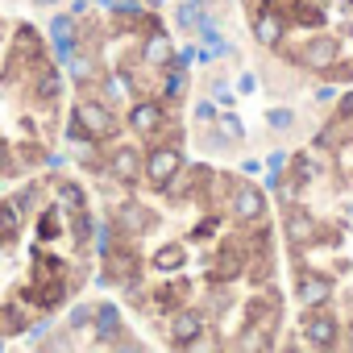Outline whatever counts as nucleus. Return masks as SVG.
Returning a JSON list of instances; mask_svg holds the SVG:
<instances>
[{
  "mask_svg": "<svg viewBox=\"0 0 353 353\" xmlns=\"http://www.w3.org/2000/svg\"><path fill=\"white\" fill-rule=\"evenodd\" d=\"M0 349H5V336H0Z\"/></svg>",
  "mask_w": 353,
  "mask_h": 353,
  "instance_id": "obj_49",
  "label": "nucleus"
},
{
  "mask_svg": "<svg viewBox=\"0 0 353 353\" xmlns=\"http://www.w3.org/2000/svg\"><path fill=\"white\" fill-rule=\"evenodd\" d=\"M299 332H303V341H307L312 349H336V345H341V324H336V316H328L324 307H312V312L299 320Z\"/></svg>",
  "mask_w": 353,
  "mask_h": 353,
  "instance_id": "obj_5",
  "label": "nucleus"
},
{
  "mask_svg": "<svg viewBox=\"0 0 353 353\" xmlns=\"http://www.w3.org/2000/svg\"><path fill=\"white\" fill-rule=\"evenodd\" d=\"M112 233H117V225H96V229H92V245L100 250V258L117 245V237H112Z\"/></svg>",
  "mask_w": 353,
  "mask_h": 353,
  "instance_id": "obj_29",
  "label": "nucleus"
},
{
  "mask_svg": "<svg viewBox=\"0 0 353 353\" xmlns=\"http://www.w3.org/2000/svg\"><path fill=\"white\" fill-rule=\"evenodd\" d=\"M283 162H287V154H283V150H274V154L266 158V170H274V174H283Z\"/></svg>",
  "mask_w": 353,
  "mask_h": 353,
  "instance_id": "obj_40",
  "label": "nucleus"
},
{
  "mask_svg": "<svg viewBox=\"0 0 353 353\" xmlns=\"http://www.w3.org/2000/svg\"><path fill=\"white\" fill-rule=\"evenodd\" d=\"M183 96H188V71L162 67V100H183Z\"/></svg>",
  "mask_w": 353,
  "mask_h": 353,
  "instance_id": "obj_23",
  "label": "nucleus"
},
{
  "mask_svg": "<svg viewBox=\"0 0 353 353\" xmlns=\"http://www.w3.org/2000/svg\"><path fill=\"white\" fill-rule=\"evenodd\" d=\"M283 30H287V21H283L274 9H266V13L254 17V42H258V46H279V42H283Z\"/></svg>",
  "mask_w": 353,
  "mask_h": 353,
  "instance_id": "obj_16",
  "label": "nucleus"
},
{
  "mask_svg": "<svg viewBox=\"0 0 353 353\" xmlns=\"http://www.w3.org/2000/svg\"><path fill=\"white\" fill-rule=\"evenodd\" d=\"M96 83H100V100H104V104H125V100H133V83H129L125 71H108V75H100Z\"/></svg>",
  "mask_w": 353,
  "mask_h": 353,
  "instance_id": "obj_17",
  "label": "nucleus"
},
{
  "mask_svg": "<svg viewBox=\"0 0 353 353\" xmlns=\"http://www.w3.org/2000/svg\"><path fill=\"white\" fill-rule=\"evenodd\" d=\"M63 63H67V75H71L79 88H88V83H96V79H100V71H96V59H92V50H88L83 42H79V46H75V50H71Z\"/></svg>",
  "mask_w": 353,
  "mask_h": 353,
  "instance_id": "obj_15",
  "label": "nucleus"
},
{
  "mask_svg": "<svg viewBox=\"0 0 353 353\" xmlns=\"http://www.w3.org/2000/svg\"><path fill=\"white\" fill-rule=\"evenodd\" d=\"M34 5H38V9H54V5H59V0H34Z\"/></svg>",
  "mask_w": 353,
  "mask_h": 353,
  "instance_id": "obj_46",
  "label": "nucleus"
},
{
  "mask_svg": "<svg viewBox=\"0 0 353 353\" xmlns=\"http://www.w3.org/2000/svg\"><path fill=\"white\" fill-rule=\"evenodd\" d=\"M46 349H71V336H54V341H42Z\"/></svg>",
  "mask_w": 353,
  "mask_h": 353,
  "instance_id": "obj_44",
  "label": "nucleus"
},
{
  "mask_svg": "<svg viewBox=\"0 0 353 353\" xmlns=\"http://www.w3.org/2000/svg\"><path fill=\"white\" fill-rule=\"evenodd\" d=\"M21 221H26V216L17 212V204H13V200H0V245H5V250L17 241V233H21Z\"/></svg>",
  "mask_w": 353,
  "mask_h": 353,
  "instance_id": "obj_20",
  "label": "nucleus"
},
{
  "mask_svg": "<svg viewBox=\"0 0 353 353\" xmlns=\"http://www.w3.org/2000/svg\"><path fill=\"white\" fill-rule=\"evenodd\" d=\"M75 30H79V21H75L71 13H54V17H50V38H54V42H75V46H79V34H75Z\"/></svg>",
  "mask_w": 353,
  "mask_h": 353,
  "instance_id": "obj_25",
  "label": "nucleus"
},
{
  "mask_svg": "<svg viewBox=\"0 0 353 353\" xmlns=\"http://www.w3.org/2000/svg\"><path fill=\"white\" fill-rule=\"evenodd\" d=\"M88 9H92V0H71V17H75V21L88 17Z\"/></svg>",
  "mask_w": 353,
  "mask_h": 353,
  "instance_id": "obj_42",
  "label": "nucleus"
},
{
  "mask_svg": "<svg viewBox=\"0 0 353 353\" xmlns=\"http://www.w3.org/2000/svg\"><path fill=\"white\" fill-rule=\"evenodd\" d=\"M141 67H154V71H162L170 59H174V42H170V34L158 26V30H150L145 34V42H141Z\"/></svg>",
  "mask_w": 353,
  "mask_h": 353,
  "instance_id": "obj_12",
  "label": "nucleus"
},
{
  "mask_svg": "<svg viewBox=\"0 0 353 353\" xmlns=\"http://www.w3.org/2000/svg\"><path fill=\"white\" fill-rule=\"evenodd\" d=\"M204 328H208L204 312L174 307V316H170V345L174 349H204Z\"/></svg>",
  "mask_w": 353,
  "mask_h": 353,
  "instance_id": "obj_4",
  "label": "nucleus"
},
{
  "mask_svg": "<svg viewBox=\"0 0 353 353\" xmlns=\"http://www.w3.org/2000/svg\"><path fill=\"white\" fill-rule=\"evenodd\" d=\"M192 112H196V121H200V125H216V104H212V100H200Z\"/></svg>",
  "mask_w": 353,
  "mask_h": 353,
  "instance_id": "obj_36",
  "label": "nucleus"
},
{
  "mask_svg": "<svg viewBox=\"0 0 353 353\" xmlns=\"http://www.w3.org/2000/svg\"><path fill=\"white\" fill-rule=\"evenodd\" d=\"M67 221H71V237H75L79 245H88V241H92V229H96L92 212L83 208V212H75V216H67Z\"/></svg>",
  "mask_w": 353,
  "mask_h": 353,
  "instance_id": "obj_27",
  "label": "nucleus"
},
{
  "mask_svg": "<svg viewBox=\"0 0 353 353\" xmlns=\"http://www.w3.org/2000/svg\"><path fill=\"white\" fill-rule=\"evenodd\" d=\"M30 96H34L38 104H54V100L63 96V67L42 59V63L30 71Z\"/></svg>",
  "mask_w": 353,
  "mask_h": 353,
  "instance_id": "obj_10",
  "label": "nucleus"
},
{
  "mask_svg": "<svg viewBox=\"0 0 353 353\" xmlns=\"http://www.w3.org/2000/svg\"><path fill=\"white\" fill-rule=\"evenodd\" d=\"M145 5H150V9H162V5H166V0H145Z\"/></svg>",
  "mask_w": 353,
  "mask_h": 353,
  "instance_id": "obj_48",
  "label": "nucleus"
},
{
  "mask_svg": "<svg viewBox=\"0 0 353 353\" xmlns=\"http://www.w3.org/2000/svg\"><path fill=\"white\" fill-rule=\"evenodd\" d=\"M162 125H166V104H162V96H158V100H133V104H129V129H133L137 137H154V133H162Z\"/></svg>",
  "mask_w": 353,
  "mask_h": 353,
  "instance_id": "obj_8",
  "label": "nucleus"
},
{
  "mask_svg": "<svg viewBox=\"0 0 353 353\" xmlns=\"http://www.w3.org/2000/svg\"><path fill=\"white\" fill-rule=\"evenodd\" d=\"M63 299H67V279H50L46 287H34V299L30 303H38L42 312H54Z\"/></svg>",
  "mask_w": 353,
  "mask_h": 353,
  "instance_id": "obj_21",
  "label": "nucleus"
},
{
  "mask_svg": "<svg viewBox=\"0 0 353 353\" xmlns=\"http://www.w3.org/2000/svg\"><path fill=\"white\" fill-rule=\"evenodd\" d=\"M188 262V250H183V241H170V245H162L158 254H154V270H162V274H174Z\"/></svg>",
  "mask_w": 353,
  "mask_h": 353,
  "instance_id": "obj_22",
  "label": "nucleus"
},
{
  "mask_svg": "<svg viewBox=\"0 0 353 353\" xmlns=\"http://www.w3.org/2000/svg\"><path fill=\"white\" fill-rule=\"evenodd\" d=\"M54 204L63 208V216H75V212L88 208V196H83L79 183H59V200H54Z\"/></svg>",
  "mask_w": 353,
  "mask_h": 353,
  "instance_id": "obj_24",
  "label": "nucleus"
},
{
  "mask_svg": "<svg viewBox=\"0 0 353 353\" xmlns=\"http://www.w3.org/2000/svg\"><path fill=\"white\" fill-rule=\"evenodd\" d=\"M92 328H96V345H112L121 332H125V324H121V307L117 303H96V316H92Z\"/></svg>",
  "mask_w": 353,
  "mask_h": 353,
  "instance_id": "obj_14",
  "label": "nucleus"
},
{
  "mask_svg": "<svg viewBox=\"0 0 353 353\" xmlns=\"http://www.w3.org/2000/svg\"><path fill=\"white\" fill-rule=\"evenodd\" d=\"M67 141H75V145H88V141H92V137H88V129H83L75 117L67 121Z\"/></svg>",
  "mask_w": 353,
  "mask_h": 353,
  "instance_id": "obj_37",
  "label": "nucleus"
},
{
  "mask_svg": "<svg viewBox=\"0 0 353 353\" xmlns=\"http://www.w3.org/2000/svg\"><path fill=\"white\" fill-rule=\"evenodd\" d=\"M291 179H295L299 188H303V183L312 179V162H307L303 154H295V158H291Z\"/></svg>",
  "mask_w": 353,
  "mask_h": 353,
  "instance_id": "obj_33",
  "label": "nucleus"
},
{
  "mask_svg": "<svg viewBox=\"0 0 353 353\" xmlns=\"http://www.w3.org/2000/svg\"><path fill=\"white\" fill-rule=\"evenodd\" d=\"M183 170V150L174 145V141H166V145H154L150 154H145V170H141V179L154 188V192H162L174 174Z\"/></svg>",
  "mask_w": 353,
  "mask_h": 353,
  "instance_id": "obj_2",
  "label": "nucleus"
},
{
  "mask_svg": "<svg viewBox=\"0 0 353 353\" xmlns=\"http://www.w3.org/2000/svg\"><path fill=\"white\" fill-rule=\"evenodd\" d=\"M112 225H117V233L129 241V237L154 233V225H158V212H154V208H145L141 200H125V204L112 212Z\"/></svg>",
  "mask_w": 353,
  "mask_h": 353,
  "instance_id": "obj_6",
  "label": "nucleus"
},
{
  "mask_svg": "<svg viewBox=\"0 0 353 353\" xmlns=\"http://www.w3.org/2000/svg\"><path fill=\"white\" fill-rule=\"evenodd\" d=\"M332 279L328 274H320V270H295V299L303 303V307H324L328 299H332Z\"/></svg>",
  "mask_w": 353,
  "mask_h": 353,
  "instance_id": "obj_9",
  "label": "nucleus"
},
{
  "mask_svg": "<svg viewBox=\"0 0 353 353\" xmlns=\"http://www.w3.org/2000/svg\"><path fill=\"white\" fill-rule=\"evenodd\" d=\"M0 328H9V332H26V316L17 307H5V316H0Z\"/></svg>",
  "mask_w": 353,
  "mask_h": 353,
  "instance_id": "obj_35",
  "label": "nucleus"
},
{
  "mask_svg": "<svg viewBox=\"0 0 353 353\" xmlns=\"http://www.w3.org/2000/svg\"><path fill=\"white\" fill-rule=\"evenodd\" d=\"M320 233H324V229H316V221H312L303 208H287V241H291L295 250H307L312 241H320Z\"/></svg>",
  "mask_w": 353,
  "mask_h": 353,
  "instance_id": "obj_13",
  "label": "nucleus"
},
{
  "mask_svg": "<svg viewBox=\"0 0 353 353\" xmlns=\"http://www.w3.org/2000/svg\"><path fill=\"white\" fill-rule=\"evenodd\" d=\"M104 266H108V279H129V274L137 279V266H141V262H137V254H133L129 245H112V250L104 254Z\"/></svg>",
  "mask_w": 353,
  "mask_h": 353,
  "instance_id": "obj_18",
  "label": "nucleus"
},
{
  "mask_svg": "<svg viewBox=\"0 0 353 353\" xmlns=\"http://www.w3.org/2000/svg\"><path fill=\"white\" fill-rule=\"evenodd\" d=\"M336 117H341V121H353V88H349L345 96H336Z\"/></svg>",
  "mask_w": 353,
  "mask_h": 353,
  "instance_id": "obj_39",
  "label": "nucleus"
},
{
  "mask_svg": "<svg viewBox=\"0 0 353 353\" xmlns=\"http://www.w3.org/2000/svg\"><path fill=\"white\" fill-rule=\"evenodd\" d=\"M92 5H96V9H112V0H92Z\"/></svg>",
  "mask_w": 353,
  "mask_h": 353,
  "instance_id": "obj_47",
  "label": "nucleus"
},
{
  "mask_svg": "<svg viewBox=\"0 0 353 353\" xmlns=\"http://www.w3.org/2000/svg\"><path fill=\"white\" fill-rule=\"evenodd\" d=\"M237 88H241V92H254V88H258V79H254V75H241V79H237Z\"/></svg>",
  "mask_w": 353,
  "mask_h": 353,
  "instance_id": "obj_45",
  "label": "nucleus"
},
{
  "mask_svg": "<svg viewBox=\"0 0 353 353\" xmlns=\"http://www.w3.org/2000/svg\"><path fill=\"white\" fill-rule=\"evenodd\" d=\"M266 125H270V129H291V125H295V112H291V108H270V112H266Z\"/></svg>",
  "mask_w": 353,
  "mask_h": 353,
  "instance_id": "obj_31",
  "label": "nucleus"
},
{
  "mask_svg": "<svg viewBox=\"0 0 353 353\" xmlns=\"http://www.w3.org/2000/svg\"><path fill=\"white\" fill-rule=\"evenodd\" d=\"M216 225H221V216H208V221H200V225L192 229V237H196V241H208V237L216 233Z\"/></svg>",
  "mask_w": 353,
  "mask_h": 353,
  "instance_id": "obj_38",
  "label": "nucleus"
},
{
  "mask_svg": "<svg viewBox=\"0 0 353 353\" xmlns=\"http://www.w3.org/2000/svg\"><path fill=\"white\" fill-rule=\"evenodd\" d=\"M141 170H145V154H141V150H133V145L112 150V158H108V174H112L117 183H125V188L141 183Z\"/></svg>",
  "mask_w": 353,
  "mask_h": 353,
  "instance_id": "obj_11",
  "label": "nucleus"
},
{
  "mask_svg": "<svg viewBox=\"0 0 353 353\" xmlns=\"http://www.w3.org/2000/svg\"><path fill=\"white\" fill-rule=\"evenodd\" d=\"M295 63L299 67H307V71H328L332 63H336V38L332 34H312L299 50H295Z\"/></svg>",
  "mask_w": 353,
  "mask_h": 353,
  "instance_id": "obj_7",
  "label": "nucleus"
},
{
  "mask_svg": "<svg viewBox=\"0 0 353 353\" xmlns=\"http://www.w3.org/2000/svg\"><path fill=\"white\" fill-rule=\"evenodd\" d=\"M316 100H320V104H332V100H336V88H320Z\"/></svg>",
  "mask_w": 353,
  "mask_h": 353,
  "instance_id": "obj_43",
  "label": "nucleus"
},
{
  "mask_svg": "<svg viewBox=\"0 0 353 353\" xmlns=\"http://www.w3.org/2000/svg\"><path fill=\"white\" fill-rule=\"evenodd\" d=\"M13 204H17V212H21V216H30V212L38 208V188H21V192L13 196Z\"/></svg>",
  "mask_w": 353,
  "mask_h": 353,
  "instance_id": "obj_30",
  "label": "nucleus"
},
{
  "mask_svg": "<svg viewBox=\"0 0 353 353\" xmlns=\"http://www.w3.org/2000/svg\"><path fill=\"white\" fill-rule=\"evenodd\" d=\"M71 117L88 129L92 141H108V137H117V117H112V104H104V100H75Z\"/></svg>",
  "mask_w": 353,
  "mask_h": 353,
  "instance_id": "obj_3",
  "label": "nucleus"
},
{
  "mask_svg": "<svg viewBox=\"0 0 353 353\" xmlns=\"http://www.w3.org/2000/svg\"><path fill=\"white\" fill-rule=\"evenodd\" d=\"M174 21H179V30L183 34H196L204 21H212L208 17V9H204V0H183L179 9H174Z\"/></svg>",
  "mask_w": 353,
  "mask_h": 353,
  "instance_id": "obj_19",
  "label": "nucleus"
},
{
  "mask_svg": "<svg viewBox=\"0 0 353 353\" xmlns=\"http://www.w3.org/2000/svg\"><path fill=\"white\" fill-rule=\"evenodd\" d=\"M92 316H96V303H75V307L67 312V332L88 328V324H92Z\"/></svg>",
  "mask_w": 353,
  "mask_h": 353,
  "instance_id": "obj_28",
  "label": "nucleus"
},
{
  "mask_svg": "<svg viewBox=\"0 0 353 353\" xmlns=\"http://www.w3.org/2000/svg\"><path fill=\"white\" fill-rule=\"evenodd\" d=\"M250 266H254V270H250V279H254V283H270V274H274V262H270V254H266V258H254Z\"/></svg>",
  "mask_w": 353,
  "mask_h": 353,
  "instance_id": "obj_32",
  "label": "nucleus"
},
{
  "mask_svg": "<svg viewBox=\"0 0 353 353\" xmlns=\"http://www.w3.org/2000/svg\"><path fill=\"white\" fill-rule=\"evenodd\" d=\"M212 96H216V104H233V92H229V83H216V88H212Z\"/></svg>",
  "mask_w": 353,
  "mask_h": 353,
  "instance_id": "obj_41",
  "label": "nucleus"
},
{
  "mask_svg": "<svg viewBox=\"0 0 353 353\" xmlns=\"http://www.w3.org/2000/svg\"><path fill=\"white\" fill-rule=\"evenodd\" d=\"M59 221H63V208L50 204V208L38 216V241H54V237H59Z\"/></svg>",
  "mask_w": 353,
  "mask_h": 353,
  "instance_id": "obj_26",
  "label": "nucleus"
},
{
  "mask_svg": "<svg viewBox=\"0 0 353 353\" xmlns=\"http://www.w3.org/2000/svg\"><path fill=\"white\" fill-rule=\"evenodd\" d=\"M216 133H225L229 141H241V137H245V125H241L237 117H225V121L216 125Z\"/></svg>",
  "mask_w": 353,
  "mask_h": 353,
  "instance_id": "obj_34",
  "label": "nucleus"
},
{
  "mask_svg": "<svg viewBox=\"0 0 353 353\" xmlns=\"http://www.w3.org/2000/svg\"><path fill=\"white\" fill-rule=\"evenodd\" d=\"M229 212H233V221H241V225H258L262 216H266V188H258V183H250V179H229Z\"/></svg>",
  "mask_w": 353,
  "mask_h": 353,
  "instance_id": "obj_1",
  "label": "nucleus"
}]
</instances>
